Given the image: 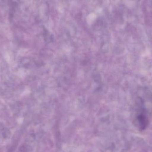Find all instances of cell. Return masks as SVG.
I'll use <instances>...</instances> for the list:
<instances>
[{"label":"cell","instance_id":"1","mask_svg":"<svg viewBox=\"0 0 152 152\" xmlns=\"http://www.w3.org/2000/svg\"><path fill=\"white\" fill-rule=\"evenodd\" d=\"M138 122L141 124V126H145L147 122V120L146 116L143 113H141L137 117Z\"/></svg>","mask_w":152,"mask_h":152}]
</instances>
